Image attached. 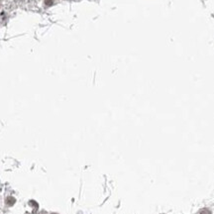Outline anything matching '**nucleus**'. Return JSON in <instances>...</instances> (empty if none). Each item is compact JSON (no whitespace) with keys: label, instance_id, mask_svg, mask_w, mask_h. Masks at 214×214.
Masks as SVG:
<instances>
[{"label":"nucleus","instance_id":"obj_2","mask_svg":"<svg viewBox=\"0 0 214 214\" xmlns=\"http://www.w3.org/2000/svg\"><path fill=\"white\" fill-rule=\"evenodd\" d=\"M45 3L47 4V5H51V4H52V0H46Z\"/></svg>","mask_w":214,"mask_h":214},{"label":"nucleus","instance_id":"obj_1","mask_svg":"<svg viewBox=\"0 0 214 214\" xmlns=\"http://www.w3.org/2000/svg\"><path fill=\"white\" fill-rule=\"evenodd\" d=\"M6 202H7L8 205L14 204V203H15V198H13V197H8L7 200H6Z\"/></svg>","mask_w":214,"mask_h":214}]
</instances>
